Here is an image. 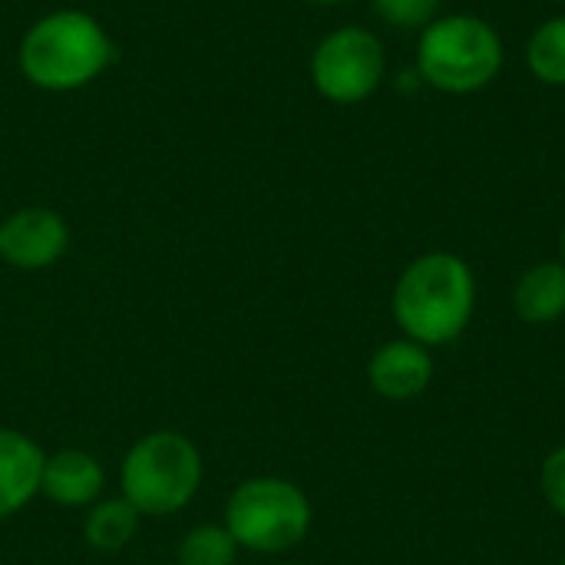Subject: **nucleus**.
Listing matches in <instances>:
<instances>
[{"label":"nucleus","instance_id":"obj_1","mask_svg":"<svg viewBox=\"0 0 565 565\" xmlns=\"http://www.w3.org/2000/svg\"><path fill=\"white\" fill-rule=\"evenodd\" d=\"M116 60L106 23L79 7L40 13L17 43V70L40 93H76L96 83Z\"/></svg>","mask_w":565,"mask_h":565},{"label":"nucleus","instance_id":"obj_2","mask_svg":"<svg viewBox=\"0 0 565 565\" xmlns=\"http://www.w3.org/2000/svg\"><path fill=\"white\" fill-rule=\"evenodd\" d=\"M477 308L473 268L454 252H427L414 258L391 298V311L407 341L424 348L457 341Z\"/></svg>","mask_w":565,"mask_h":565},{"label":"nucleus","instance_id":"obj_3","mask_svg":"<svg viewBox=\"0 0 565 565\" xmlns=\"http://www.w3.org/2000/svg\"><path fill=\"white\" fill-rule=\"evenodd\" d=\"M507 50L497 26L477 13H450L430 20L417 36L414 73L420 83L450 93L470 96L487 89L503 70Z\"/></svg>","mask_w":565,"mask_h":565},{"label":"nucleus","instance_id":"obj_4","mask_svg":"<svg viewBox=\"0 0 565 565\" xmlns=\"http://www.w3.org/2000/svg\"><path fill=\"white\" fill-rule=\"evenodd\" d=\"M202 480V450L179 430L142 434L119 463V497H126L142 520L182 513L199 497Z\"/></svg>","mask_w":565,"mask_h":565},{"label":"nucleus","instance_id":"obj_5","mask_svg":"<svg viewBox=\"0 0 565 565\" xmlns=\"http://www.w3.org/2000/svg\"><path fill=\"white\" fill-rule=\"evenodd\" d=\"M222 523L238 550L281 556L308 540L315 510L298 483L285 477H252L228 493Z\"/></svg>","mask_w":565,"mask_h":565},{"label":"nucleus","instance_id":"obj_6","mask_svg":"<svg viewBox=\"0 0 565 565\" xmlns=\"http://www.w3.org/2000/svg\"><path fill=\"white\" fill-rule=\"evenodd\" d=\"M308 76L318 96H324L334 106L367 103L387 76L384 43L367 26H334L315 43Z\"/></svg>","mask_w":565,"mask_h":565},{"label":"nucleus","instance_id":"obj_7","mask_svg":"<svg viewBox=\"0 0 565 565\" xmlns=\"http://www.w3.org/2000/svg\"><path fill=\"white\" fill-rule=\"evenodd\" d=\"M70 252V222L46 205L13 209L0 222V265L13 271H46Z\"/></svg>","mask_w":565,"mask_h":565},{"label":"nucleus","instance_id":"obj_8","mask_svg":"<svg viewBox=\"0 0 565 565\" xmlns=\"http://www.w3.org/2000/svg\"><path fill=\"white\" fill-rule=\"evenodd\" d=\"M106 490V470L99 457L79 447H63L46 454L43 477H40V497L63 510H89L96 500H103Z\"/></svg>","mask_w":565,"mask_h":565},{"label":"nucleus","instance_id":"obj_9","mask_svg":"<svg viewBox=\"0 0 565 565\" xmlns=\"http://www.w3.org/2000/svg\"><path fill=\"white\" fill-rule=\"evenodd\" d=\"M46 450L23 430L0 427V523L23 513L40 497Z\"/></svg>","mask_w":565,"mask_h":565},{"label":"nucleus","instance_id":"obj_10","mask_svg":"<svg viewBox=\"0 0 565 565\" xmlns=\"http://www.w3.org/2000/svg\"><path fill=\"white\" fill-rule=\"evenodd\" d=\"M367 381L384 401H414L434 381V358L417 341H391L371 354Z\"/></svg>","mask_w":565,"mask_h":565},{"label":"nucleus","instance_id":"obj_11","mask_svg":"<svg viewBox=\"0 0 565 565\" xmlns=\"http://www.w3.org/2000/svg\"><path fill=\"white\" fill-rule=\"evenodd\" d=\"M513 308L526 324H553L565 315V265L540 262L523 271L513 291Z\"/></svg>","mask_w":565,"mask_h":565},{"label":"nucleus","instance_id":"obj_12","mask_svg":"<svg viewBox=\"0 0 565 565\" xmlns=\"http://www.w3.org/2000/svg\"><path fill=\"white\" fill-rule=\"evenodd\" d=\"M139 523L142 516L126 497H103L83 516V540L89 550L113 556V553H122L136 540Z\"/></svg>","mask_w":565,"mask_h":565},{"label":"nucleus","instance_id":"obj_13","mask_svg":"<svg viewBox=\"0 0 565 565\" xmlns=\"http://www.w3.org/2000/svg\"><path fill=\"white\" fill-rule=\"evenodd\" d=\"M526 66L543 86H565V13L540 23L526 43Z\"/></svg>","mask_w":565,"mask_h":565},{"label":"nucleus","instance_id":"obj_14","mask_svg":"<svg viewBox=\"0 0 565 565\" xmlns=\"http://www.w3.org/2000/svg\"><path fill=\"white\" fill-rule=\"evenodd\" d=\"M238 553L242 550L225 523H199L179 540L175 565H235Z\"/></svg>","mask_w":565,"mask_h":565},{"label":"nucleus","instance_id":"obj_15","mask_svg":"<svg viewBox=\"0 0 565 565\" xmlns=\"http://www.w3.org/2000/svg\"><path fill=\"white\" fill-rule=\"evenodd\" d=\"M371 10L397 30H424L437 20L440 0H371Z\"/></svg>","mask_w":565,"mask_h":565},{"label":"nucleus","instance_id":"obj_16","mask_svg":"<svg viewBox=\"0 0 565 565\" xmlns=\"http://www.w3.org/2000/svg\"><path fill=\"white\" fill-rule=\"evenodd\" d=\"M543 497L565 520V447H556L543 463Z\"/></svg>","mask_w":565,"mask_h":565},{"label":"nucleus","instance_id":"obj_17","mask_svg":"<svg viewBox=\"0 0 565 565\" xmlns=\"http://www.w3.org/2000/svg\"><path fill=\"white\" fill-rule=\"evenodd\" d=\"M311 7H341V3H351V0H305Z\"/></svg>","mask_w":565,"mask_h":565},{"label":"nucleus","instance_id":"obj_18","mask_svg":"<svg viewBox=\"0 0 565 565\" xmlns=\"http://www.w3.org/2000/svg\"><path fill=\"white\" fill-rule=\"evenodd\" d=\"M559 255H563L559 262H563V265H565V228H563V238H559Z\"/></svg>","mask_w":565,"mask_h":565},{"label":"nucleus","instance_id":"obj_19","mask_svg":"<svg viewBox=\"0 0 565 565\" xmlns=\"http://www.w3.org/2000/svg\"><path fill=\"white\" fill-rule=\"evenodd\" d=\"M553 3H565V0H553Z\"/></svg>","mask_w":565,"mask_h":565},{"label":"nucleus","instance_id":"obj_20","mask_svg":"<svg viewBox=\"0 0 565 565\" xmlns=\"http://www.w3.org/2000/svg\"><path fill=\"white\" fill-rule=\"evenodd\" d=\"M563 565H565V559H563Z\"/></svg>","mask_w":565,"mask_h":565},{"label":"nucleus","instance_id":"obj_21","mask_svg":"<svg viewBox=\"0 0 565 565\" xmlns=\"http://www.w3.org/2000/svg\"><path fill=\"white\" fill-rule=\"evenodd\" d=\"M0 565H3V563H0Z\"/></svg>","mask_w":565,"mask_h":565}]
</instances>
